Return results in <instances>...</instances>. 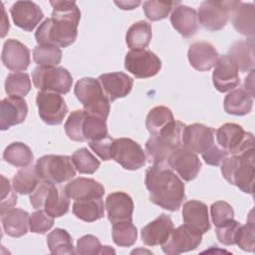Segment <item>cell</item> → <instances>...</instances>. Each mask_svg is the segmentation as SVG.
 Returning <instances> with one entry per match:
<instances>
[{
  "instance_id": "cell-1",
  "label": "cell",
  "mask_w": 255,
  "mask_h": 255,
  "mask_svg": "<svg viewBox=\"0 0 255 255\" xmlns=\"http://www.w3.org/2000/svg\"><path fill=\"white\" fill-rule=\"evenodd\" d=\"M50 4L52 16L40 24L35 39L38 45L66 48L77 39L81 11L72 1H50Z\"/></svg>"
},
{
  "instance_id": "cell-5",
  "label": "cell",
  "mask_w": 255,
  "mask_h": 255,
  "mask_svg": "<svg viewBox=\"0 0 255 255\" xmlns=\"http://www.w3.org/2000/svg\"><path fill=\"white\" fill-rule=\"evenodd\" d=\"M30 203L34 209H44L54 218L65 215L70 208V200L64 189L44 180L30 194Z\"/></svg>"
},
{
  "instance_id": "cell-15",
  "label": "cell",
  "mask_w": 255,
  "mask_h": 255,
  "mask_svg": "<svg viewBox=\"0 0 255 255\" xmlns=\"http://www.w3.org/2000/svg\"><path fill=\"white\" fill-rule=\"evenodd\" d=\"M166 164L185 181L193 180L202 166L197 154L182 145L171 152Z\"/></svg>"
},
{
  "instance_id": "cell-20",
  "label": "cell",
  "mask_w": 255,
  "mask_h": 255,
  "mask_svg": "<svg viewBox=\"0 0 255 255\" xmlns=\"http://www.w3.org/2000/svg\"><path fill=\"white\" fill-rule=\"evenodd\" d=\"M28 115V106L25 100L18 97L4 98L0 103V128L6 130L9 128L22 124Z\"/></svg>"
},
{
  "instance_id": "cell-55",
  "label": "cell",
  "mask_w": 255,
  "mask_h": 255,
  "mask_svg": "<svg viewBox=\"0 0 255 255\" xmlns=\"http://www.w3.org/2000/svg\"><path fill=\"white\" fill-rule=\"evenodd\" d=\"M115 253V250L111 249L110 246H103L102 250H101V254H105V253Z\"/></svg>"
},
{
  "instance_id": "cell-46",
  "label": "cell",
  "mask_w": 255,
  "mask_h": 255,
  "mask_svg": "<svg viewBox=\"0 0 255 255\" xmlns=\"http://www.w3.org/2000/svg\"><path fill=\"white\" fill-rule=\"evenodd\" d=\"M30 231L37 234H45L54 225V217L44 209H37L30 215Z\"/></svg>"
},
{
  "instance_id": "cell-54",
  "label": "cell",
  "mask_w": 255,
  "mask_h": 255,
  "mask_svg": "<svg viewBox=\"0 0 255 255\" xmlns=\"http://www.w3.org/2000/svg\"><path fill=\"white\" fill-rule=\"evenodd\" d=\"M140 1H115V4L118 5L122 10H132L140 5Z\"/></svg>"
},
{
  "instance_id": "cell-4",
  "label": "cell",
  "mask_w": 255,
  "mask_h": 255,
  "mask_svg": "<svg viewBox=\"0 0 255 255\" xmlns=\"http://www.w3.org/2000/svg\"><path fill=\"white\" fill-rule=\"evenodd\" d=\"M185 125L174 121L157 135H151L145 142L148 162L151 164L166 163L171 152L182 145V133Z\"/></svg>"
},
{
  "instance_id": "cell-10",
  "label": "cell",
  "mask_w": 255,
  "mask_h": 255,
  "mask_svg": "<svg viewBox=\"0 0 255 255\" xmlns=\"http://www.w3.org/2000/svg\"><path fill=\"white\" fill-rule=\"evenodd\" d=\"M111 159L120 163L125 169L136 170L145 164L146 155L136 141L128 137H120L113 140Z\"/></svg>"
},
{
  "instance_id": "cell-18",
  "label": "cell",
  "mask_w": 255,
  "mask_h": 255,
  "mask_svg": "<svg viewBox=\"0 0 255 255\" xmlns=\"http://www.w3.org/2000/svg\"><path fill=\"white\" fill-rule=\"evenodd\" d=\"M14 24L27 32H32L44 18L40 6L32 1H17L10 8Z\"/></svg>"
},
{
  "instance_id": "cell-28",
  "label": "cell",
  "mask_w": 255,
  "mask_h": 255,
  "mask_svg": "<svg viewBox=\"0 0 255 255\" xmlns=\"http://www.w3.org/2000/svg\"><path fill=\"white\" fill-rule=\"evenodd\" d=\"M30 215L21 208H11L1 214L2 227L5 233L11 237H22L30 230Z\"/></svg>"
},
{
  "instance_id": "cell-41",
  "label": "cell",
  "mask_w": 255,
  "mask_h": 255,
  "mask_svg": "<svg viewBox=\"0 0 255 255\" xmlns=\"http://www.w3.org/2000/svg\"><path fill=\"white\" fill-rule=\"evenodd\" d=\"M34 62L40 67H57L62 60V50L51 45H37L33 50Z\"/></svg>"
},
{
  "instance_id": "cell-12",
  "label": "cell",
  "mask_w": 255,
  "mask_h": 255,
  "mask_svg": "<svg viewBox=\"0 0 255 255\" xmlns=\"http://www.w3.org/2000/svg\"><path fill=\"white\" fill-rule=\"evenodd\" d=\"M125 68L135 78L146 79L160 71L161 61L149 50H130L126 55Z\"/></svg>"
},
{
  "instance_id": "cell-14",
  "label": "cell",
  "mask_w": 255,
  "mask_h": 255,
  "mask_svg": "<svg viewBox=\"0 0 255 255\" xmlns=\"http://www.w3.org/2000/svg\"><path fill=\"white\" fill-rule=\"evenodd\" d=\"M36 104L41 120L49 126L61 125L68 114V106L57 93L39 92L36 97Z\"/></svg>"
},
{
  "instance_id": "cell-17",
  "label": "cell",
  "mask_w": 255,
  "mask_h": 255,
  "mask_svg": "<svg viewBox=\"0 0 255 255\" xmlns=\"http://www.w3.org/2000/svg\"><path fill=\"white\" fill-rule=\"evenodd\" d=\"M215 129L202 124L185 126L182 133V146L197 153H204L214 144Z\"/></svg>"
},
{
  "instance_id": "cell-29",
  "label": "cell",
  "mask_w": 255,
  "mask_h": 255,
  "mask_svg": "<svg viewBox=\"0 0 255 255\" xmlns=\"http://www.w3.org/2000/svg\"><path fill=\"white\" fill-rule=\"evenodd\" d=\"M230 16L233 27L238 33L246 37H253L255 17V7L253 3L236 1Z\"/></svg>"
},
{
  "instance_id": "cell-37",
  "label": "cell",
  "mask_w": 255,
  "mask_h": 255,
  "mask_svg": "<svg viewBox=\"0 0 255 255\" xmlns=\"http://www.w3.org/2000/svg\"><path fill=\"white\" fill-rule=\"evenodd\" d=\"M34 158L31 148L20 141L7 145L3 151V159L16 167H25L32 163Z\"/></svg>"
},
{
  "instance_id": "cell-11",
  "label": "cell",
  "mask_w": 255,
  "mask_h": 255,
  "mask_svg": "<svg viewBox=\"0 0 255 255\" xmlns=\"http://www.w3.org/2000/svg\"><path fill=\"white\" fill-rule=\"evenodd\" d=\"M235 4L236 1H203L198 8V22L208 31H219L226 26Z\"/></svg>"
},
{
  "instance_id": "cell-19",
  "label": "cell",
  "mask_w": 255,
  "mask_h": 255,
  "mask_svg": "<svg viewBox=\"0 0 255 255\" xmlns=\"http://www.w3.org/2000/svg\"><path fill=\"white\" fill-rule=\"evenodd\" d=\"M1 60L10 71H25L30 65V50L20 41L8 39L3 44Z\"/></svg>"
},
{
  "instance_id": "cell-8",
  "label": "cell",
  "mask_w": 255,
  "mask_h": 255,
  "mask_svg": "<svg viewBox=\"0 0 255 255\" xmlns=\"http://www.w3.org/2000/svg\"><path fill=\"white\" fill-rule=\"evenodd\" d=\"M32 81L41 92L68 94L73 85V77L63 67H36L32 72Z\"/></svg>"
},
{
  "instance_id": "cell-24",
  "label": "cell",
  "mask_w": 255,
  "mask_h": 255,
  "mask_svg": "<svg viewBox=\"0 0 255 255\" xmlns=\"http://www.w3.org/2000/svg\"><path fill=\"white\" fill-rule=\"evenodd\" d=\"M64 191L69 198L75 201L102 198L105 194V188L99 181L87 177H77L71 180L65 185Z\"/></svg>"
},
{
  "instance_id": "cell-30",
  "label": "cell",
  "mask_w": 255,
  "mask_h": 255,
  "mask_svg": "<svg viewBox=\"0 0 255 255\" xmlns=\"http://www.w3.org/2000/svg\"><path fill=\"white\" fill-rule=\"evenodd\" d=\"M224 111L232 116H245L253 107V97L243 88L232 90L224 99Z\"/></svg>"
},
{
  "instance_id": "cell-47",
  "label": "cell",
  "mask_w": 255,
  "mask_h": 255,
  "mask_svg": "<svg viewBox=\"0 0 255 255\" xmlns=\"http://www.w3.org/2000/svg\"><path fill=\"white\" fill-rule=\"evenodd\" d=\"M210 215L213 224L219 226L231 219H234V210L226 201H216L210 206Z\"/></svg>"
},
{
  "instance_id": "cell-42",
  "label": "cell",
  "mask_w": 255,
  "mask_h": 255,
  "mask_svg": "<svg viewBox=\"0 0 255 255\" xmlns=\"http://www.w3.org/2000/svg\"><path fill=\"white\" fill-rule=\"evenodd\" d=\"M71 157L76 169L82 174H93L98 170L101 164L100 160L86 147L77 149Z\"/></svg>"
},
{
  "instance_id": "cell-13",
  "label": "cell",
  "mask_w": 255,
  "mask_h": 255,
  "mask_svg": "<svg viewBox=\"0 0 255 255\" xmlns=\"http://www.w3.org/2000/svg\"><path fill=\"white\" fill-rule=\"evenodd\" d=\"M201 241L202 233L183 224L172 229L168 238L161 244V249L167 255H177L196 249Z\"/></svg>"
},
{
  "instance_id": "cell-23",
  "label": "cell",
  "mask_w": 255,
  "mask_h": 255,
  "mask_svg": "<svg viewBox=\"0 0 255 255\" xmlns=\"http://www.w3.org/2000/svg\"><path fill=\"white\" fill-rule=\"evenodd\" d=\"M218 52L215 47L204 41L194 42L189 46L187 52V58L190 65L199 72H206L211 70L217 60Z\"/></svg>"
},
{
  "instance_id": "cell-32",
  "label": "cell",
  "mask_w": 255,
  "mask_h": 255,
  "mask_svg": "<svg viewBox=\"0 0 255 255\" xmlns=\"http://www.w3.org/2000/svg\"><path fill=\"white\" fill-rule=\"evenodd\" d=\"M72 210L77 218L85 222L97 221L105 215V206L102 198L76 200Z\"/></svg>"
},
{
  "instance_id": "cell-49",
  "label": "cell",
  "mask_w": 255,
  "mask_h": 255,
  "mask_svg": "<svg viewBox=\"0 0 255 255\" xmlns=\"http://www.w3.org/2000/svg\"><path fill=\"white\" fill-rule=\"evenodd\" d=\"M102 244L100 240L92 235H84L77 241V250L76 253L81 255H96L101 254L102 250Z\"/></svg>"
},
{
  "instance_id": "cell-9",
  "label": "cell",
  "mask_w": 255,
  "mask_h": 255,
  "mask_svg": "<svg viewBox=\"0 0 255 255\" xmlns=\"http://www.w3.org/2000/svg\"><path fill=\"white\" fill-rule=\"evenodd\" d=\"M218 145L228 154H241L254 150V136L234 123H226L215 130Z\"/></svg>"
},
{
  "instance_id": "cell-3",
  "label": "cell",
  "mask_w": 255,
  "mask_h": 255,
  "mask_svg": "<svg viewBox=\"0 0 255 255\" xmlns=\"http://www.w3.org/2000/svg\"><path fill=\"white\" fill-rule=\"evenodd\" d=\"M221 173L230 184L245 193L253 194L254 150L226 156L221 162Z\"/></svg>"
},
{
  "instance_id": "cell-31",
  "label": "cell",
  "mask_w": 255,
  "mask_h": 255,
  "mask_svg": "<svg viewBox=\"0 0 255 255\" xmlns=\"http://www.w3.org/2000/svg\"><path fill=\"white\" fill-rule=\"evenodd\" d=\"M231 56L241 72H250L254 70V39L237 41L229 48Z\"/></svg>"
},
{
  "instance_id": "cell-34",
  "label": "cell",
  "mask_w": 255,
  "mask_h": 255,
  "mask_svg": "<svg viewBox=\"0 0 255 255\" xmlns=\"http://www.w3.org/2000/svg\"><path fill=\"white\" fill-rule=\"evenodd\" d=\"M39 183L40 177L38 175L36 165L30 164L22 167L16 172L12 179V188L16 193L21 195L31 194Z\"/></svg>"
},
{
  "instance_id": "cell-39",
  "label": "cell",
  "mask_w": 255,
  "mask_h": 255,
  "mask_svg": "<svg viewBox=\"0 0 255 255\" xmlns=\"http://www.w3.org/2000/svg\"><path fill=\"white\" fill-rule=\"evenodd\" d=\"M30 77L24 72L10 73L5 80V92L9 97L23 98L31 91Z\"/></svg>"
},
{
  "instance_id": "cell-35",
  "label": "cell",
  "mask_w": 255,
  "mask_h": 255,
  "mask_svg": "<svg viewBox=\"0 0 255 255\" xmlns=\"http://www.w3.org/2000/svg\"><path fill=\"white\" fill-rule=\"evenodd\" d=\"M174 121L175 120L173 118V114L169 108L164 106H157L148 112L145 126L151 135H157L163 129L169 127Z\"/></svg>"
},
{
  "instance_id": "cell-53",
  "label": "cell",
  "mask_w": 255,
  "mask_h": 255,
  "mask_svg": "<svg viewBox=\"0 0 255 255\" xmlns=\"http://www.w3.org/2000/svg\"><path fill=\"white\" fill-rule=\"evenodd\" d=\"M251 97H255L254 93V70L250 71L247 77L244 79V88H243Z\"/></svg>"
},
{
  "instance_id": "cell-27",
  "label": "cell",
  "mask_w": 255,
  "mask_h": 255,
  "mask_svg": "<svg viewBox=\"0 0 255 255\" xmlns=\"http://www.w3.org/2000/svg\"><path fill=\"white\" fill-rule=\"evenodd\" d=\"M182 218L184 224L202 234L209 231L211 227L207 206L198 200H189L183 204Z\"/></svg>"
},
{
  "instance_id": "cell-7",
  "label": "cell",
  "mask_w": 255,
  "mask_h": 255,
  "mask_svg": "<svg viewBox=\"0 0 255 255\" xmlns=\"http://www.w3.org/2000/svg\"><path fill=\"white\" fill-rule=\"evenodd\" d=\"M36 169L40 179L54 184L69 181L76 175V167L68 155H43L37 159Z\"/></svg>"
},
{
  "instance_id": "cell-51",
  "label": "cell",
  "mask_w": 255,
  "mask_h": 255,
  "mask_svg": "<svg viewBox=\"0 0 255 255\" xmlns=\"http://www.w3.org/2000/svg\"><path fill=\"white\" fill-rule=\"evenodd\" d=\"M113 140H114V138H112L110 135H107L106 137H104L102 139L89 141V146L103 160H110L111 159V146H112Z\"/></svg>"
},
{
  "instance_id": "cell-36",
  "label": "cell",
  "mask_w": 255,
  "mask_h": 255,
  "mask_svg": "<svg viewBox=\"0 0 255 255\" xmlns=\"http://www.w3.org/2000/svg\"><path fill=\"white\" fill-rule=\"evenodd\" d=\"M106 121L107 120L102 117L89 114L85 111V117L82 123V135L84 141L99 140L109 135Z\"/></svg>"
},
{
  "instance_id": "cell-43",
  "label": "cell",
  "mask_w": 255,
  "mask_h": 255,
  "mask_svg": "<svg viewBox=\"0 0 255 255\" xmlns=\"http://www.w3.org/2000/svg\"><path fill=\"white\" fill-rule=\"evenodd\" d=\"M180 4L175 1H144L143 12L146 18L150 21H159L165 19L170 11Z\"/></svg>"
},
{
  "instance_id": "cell-33",
  "label": "cell",
  "mask_w": 255,
  "mask_h": 255,
  "mask_svg": "<svg viewBox=\"0 0 255 255\" xmlns=\"http://www.w3.org/2000/svg\"><path fill=\"white\" fill-rule=\"evenodd\" d=\"M151 25L143 20L133 23L126 34V42L130 50H142L151 40Z\"/></svg>"
},
{
  "instance_id": "cell-16",
  "label": "cell",
  "mask_w": 255,
  "mask_h": 255,
  "mask_svg": "<svg viewBox=\"0 0 255 255\" xmlns=\"http://www.w3.org/2000/svg\"><path fill=\"white\" fill-rule=\"evenodd\" d=\"M212 82L220 93L232 91L239 85V69L231 56L224 55L218 58L212 73Z\"/></svg>"
},
{
  "instance_id": "cell-2",
  "label": "cell",
  "mask_w": 255,
  "mask_h": 255,
  "mask_svg": "<svg viewBox=\"0 0 255 255\" xmlns=\"http://www.w3.org/2000/svg\"><path fill=\"white\" fill-rule=\"evenodd\" d=\"M144 183L149 200L165 210L177 211L185 199L183 181L166 163L148 167Z\"/></svg>"
},
{
  "instance_id": "cell-38",
  "label": "cell",
  "mask_w": 255,
  "mask_h": 255,
  "mask_svg": "<svg viewBox=\"0 0 255 255\" xmlns=\"http://www.w3.org/2000/svg\"><path fill=\"white\" fill-rule=\"evenodd\" d=\"M47 244L52 254L76 253L70 233L62 228H56L48 234Z\"/></svg>"
},
{
  "instance_id": "cell-52",
  "label": "cell",
  "mask_w": 255,
  "mask_h": 255,
  "mask_svg": "<svg viewBox=\"0 0 255 255\" xmlns=\"http://www.w3.org/2000/svg\"><path fill=\"white\" fill-rule=\"evenodd\" d=\"M202 158L204 159V161L209 164V165H214L217 166L219 164H221V162L223 161V159L228 156L229 154L227 153V151H225L223 148H221L219 145H215L213 144L207 151H205L204 153L201 154Z\"/></svg>"
},
{
  "instance_id": "cell-25",
  "label": "cell",
  "mask_w": 255,
  "mask_h": 255,
  "mask_svg": "<svg viewBox=\"0 0 255 255\" xmlns=\"http://www.w3.org/2000/svg\"><path fill=\"white\" fill-rule=\"evenodd\" d=\"M170 23L172 27L184 38L194 36L199 26L196 10L182 4H178L172 9Z\"/></svg>"
},
{
  "instance_id": "cell-40",
  "label": "cell",
  "mask_w": 255,
  "mask_h": 255,
  "mask_svg": "<svg viewBox=\"0 0 255 255\" xmlns=\"http://www.w3.org/2000/svg\"><path fill=\"white\" fill-rule=\"evenodd\" d=\"M112 236L118 246L130 247L137 239V230L132 221H120L113 223Z\"/></svg>"
},
{
  "instance_id": "cell-26",
  "label": "cell",
  "mask_w": 255,
  "mask_h": 255,
  "mask_svg": "<svg viewBox=\"0 0 255 255\" xmlns=\"http://www.w3.org/2000/svg\"><path fill=\"white\" fill-rule=\"evenodd\" d=\"M173 228V222L170 216L161 214L142 227L140 231L141 240L147 246L161 245L168 238Z\"/></svg>"
},
{
  "instance_id": "cell-44",
  "label": "cell",
  "mask_w": 255,
  "mask_h": 255,
  "mask_svg": "<svg viewBox=\"0 0 255 255\" xmlns=\"http://www.w3.org/2000/svg\"><path fill=\"white\" fill-rule=\"evenodd\" d=\"M235 244H237L242 250L247 252H253L255 247V225L253 220L252 211L250 212L249 220L246 224L240 225L235 236Z\"/></svg>"
},
{
  "instance_id": "cell-45",
  "label": "cell",
  "mask_w": 255,
  "mask_h": 255,
  "mask_svg": "<svg viewBox=\"0 0 255 255\" xmlns=\"http://www.w3.org/2000/svg\"><path fill=\"white\" fill-rule=\"evenodd\" d=\"M84 117V110H76L69 115L65 123V131L70 139L74 141H84L82 135V123Z\"/></svg>"
},
{
  "instance_id": "cell-21",
  "label": "cell",
  "mask_w": 255,
  "mask_h": 255,
  "mask_svg": "<svg viewBox=\"0 0 255 255\" xmlns=\"http://www.w3.org/2000/svg\"><path fill=\"white\" fill-rule=\"evenodd\" d=\"M98 81L110 102L127 97L130 93L133 85V80L122 72L103 74L98 78Z\"/></svg>"
},
{
  "instance_id": "cell-50",
  "label": "cell",
  "mask_w": 255,
  "mask_h": 255,
  "mask_svg": "<svg viewBox=\"0 0 255 255\" xmlns=\"http://www.w3.org/2000/svg\"><path fill=\"white\" fill-rule=\"evenodd\" d=\"M2 179V193H1V205L0 214L5 213L9 209L13 208L17 203V195L14 190L11 189L10 181L5 176H1Z\"/></svg>"
},
{
  "instance_id": "cell-22",
  "label": "cell",
  "mask_w": 255,
  "mask_h": 255,
  "mask_svg": "<svg viewBox=\"0 0 255 255\" xmlns=\"http://www.w3.org/2000/svg\"><path fill=\"white\" fill-rule=\"evenodd\" d=\"M133 207L131 197L123 191L113 192L106 199L108 219L112 224L120 221H132Z\"/></svg>"
},
{
  "instance_id": "cell-6",
  "label": "cell",
  "mask_w": 255,
  "mask_h": 255,
  "mask_svg": "<svg viewBox=\"0 0 255 255\" xmlns=\"http://www.w3.org/2000/svg\"><path fill=\"white\" fill-rule=\"evenodd\" d=\"M74 93L86 112L108 119L111 102L98 79L87 77L79 80L75 85Z\"/></svg>"
},
{
  "instance_id": "cell-48",
  "label": "cell",
  "mask_w": 255,
  "mask_h": 255,
  "mask_svg": "<svg viewBox=\"0 0 255 255\" xmlns=\"http://www.w3.org/2000/svg\"><path fill=\"white\" fill-rule=\"evenodd\" d=\"M240 225L241 224L238 221H236L235 219H231L219 226H216L215 233L218 241L223 245H234L235 236Z\"/></svg>"
}]
</instances>
